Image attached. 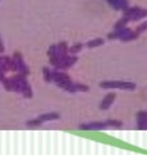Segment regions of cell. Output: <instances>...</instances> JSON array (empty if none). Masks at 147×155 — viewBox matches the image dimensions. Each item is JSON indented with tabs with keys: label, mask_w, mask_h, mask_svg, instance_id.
<instances>
[{
	"label": "cell",
	"mask_w": 147,
	"mask_h": 155,
	"mask_svg": "<svg viewBox=\"0 0 147 155\" xmlns=\"http://www.w3.org/2000/svg\"><path fill=\"white\" fill-rule=\"evenodd\" d=\"M100 87L106 91H112V89L134 91L137 88L136 83H133V81H126V80H103V81H101Z\"/></svg>",
	"instance_id": "cell-1"
},
{
	"label": "cell",
	"mask_w": 147,
	"mask_h": 155,
	"mask_svg": "<svg viewBox=\"0 0 147 155\" xmlns=\"http://www.w3.org/2000/svg\"><path fill=\"white\" fill-rule=\"evenodd\" d=\"M52 81L56 83L61 89L66 91V92L68 91V88H70L72 84L71 78L68 76L66 72H63L62 70H57V69L54 71H52Z\"/></svg>",
	"instance_id": "cell-2"
},
{
	"label": "cell",
	"mask_w": 147,
	"mask_h": 155,
	"mask_svg": "<svg viewBox=\"0 0 147 155\" xmlns=\"http://www.w3.org/2000/svg\"><path fill=\"white\" fill-rule=\"evenodd\" d=\"M106 128L107 125L105 122H89L79 125L80 130H105Z\"/></svg>",
	"instance_id": "cell-3"
},
{
	"label": "cell",
	"mask_w": 147,
	"mask_h": 155,
	"mask_svg": "<svg viewBox=\"0 0 147 155\" xmlns=\"http://www.w3.org/2000/svg\"><path fill=\"white\" fill-rule=\"evenodd\" d=\"M115 98H116V93H115V92H109V93L103 97V100L101 101L100 109L101 110H109L111 107V105L114 104Z\"/></svg>",
	"instance_id": "cell-4"
},
{
	"label": "cell",
	"mask_w": 147,
	"mask_h": 155,
	"mask_svg": "<svg viewBox=\"0 0 147 155\" xmlns=\"http://www.w3.org/2000/svg\"><path fill=\"white\" fill-rule=\"evenodd\" d=\"M109 5L115 9V11H122L124 12L129 7V0H106Z\"/></svg>",
	"instance_id": "cell-5"
},
{
	"label": "cell",
	"mask_w": 147,
	"mask_h": 155,
	"mask_svg": "<svg viewBox=\"0 0 147 155\" xmlns=\"http://www.w3.org/2000/svg\"><path fill=\"white\" fill-rule=\"evenodd\" d=\"M137 118V128L138 129H147V111H138L136 114Z\"/></svg>",
	"instance_id": "cell-6"
},
{
	"label": "cell",
	"mask_w": 147,
	"mask_h": 155,
	"mask_svg": "<svg viewBox=\"0 0 147 155\" xmlns=\"http://www.w3.org/2000/svg\"><path fill=\"white\" fill-rule=\"evenodd\" d=\"M76 62H77V56L76 54H68V57L63 61V64L60 66L58 70H68V69H71Z\"/></svg>",
	"instance_id": "cell-7"
},
{
	"label": "cell",
	"mask_w": 147,
	"mask_h": 155,
	"mask_svg": "<svg viewBox=\"0 0 147 155\" xmlns=\"http://www.w3.org/2000/svg\"><path fill=\"white\" fill-rule=\"evenodd\" d=\"M39 118H40V120L43 123H45V122H54V120H60L61 119V114L56 113V111H51V113L41 114Z\"/></svg>",
	"instance_id": "cell-8"
},
{
	"label": "cell",
	"mask_w": 147,
	"mask_h": 155,
	"mask_svg": "<svg viewBox=\"0 0 147 155\" xmlns=\"http://www.w3.org/2000/svg\"><path fill=\"white\" fill-rule=\"evenodd\" d=\"M105 44V39L103 38H94L92 39V40L87 41L85 47L89 48V49H93V48H98V47H102Z\"/></svg>",
	"instance_id": "cell-9"
},
{
	"label": "cell",
	"mask_w": 147,
	"mask_h": 155,
	"mask_svg": "<svg viewBox=\"0 0 147 155\" xmlns=\"http://www.w3.org/2000/svg\"><path fill=\"white\" fill-rule=\"evenodd\" d=\"M138 36H139V34H138V32L129 30L128 32H125L124 35H122V36L119 39V40L122 41V43H128V41H133V40H136V39L138 38Z\"/></svg>",
	"instance_id": "cell-10"
},
{
	"label": "cell",
	"mask_w": 147,
	"mask_h": 155,
	"mask_svg": "<svg viewBox=\"0 0 147 155\" xmlns=\"http://www.w3.org/2000/svg\"><path fill=\"white\" fill-rule=\"evenodd\" d=\"M147 17V9H145V8H139L138 11H137L133 16H132V18H130V21H133V22H138L139 19H143V18H146Z\"/></svg>",
	"instance_id": "cell-11"
},
{
	"label": "cell",
	"mask_w": 147,
	"mask_h": 155,
	"mask_svg": "<svg viewBox=\"0 0 147 155\" xmlns=\"http://www.w3.org/2000/svg\"><path fill=\"white\" fill-rule=\"evenodd\" d=\"M21 94L24 97V98H32L34 92H32V88H31V85H30L28 81H27L26 84H23L22 89H21Z\"/></svg>",
	"instance_id": "cell-12"
},
{
	"label": "cell",
	"mask_w": 147,
	"mask_h": 155,
	"mask_svg": "<svg viewBox=\"0 0 147 155\" xmlns=\"http://www.w3.org/2000/svg\"><path fill=\"white\" fill-rule=\"evenodd\" d=\"M105 123L107 127H111V128H121L122 127V122L119 119H107Z\"/></svg>",
	"instance_id": "cell-13"
},
{
	"label": "cell",
	"mask_w": 147,
	"mask_h": 155,
	"mask_svg": "<svg viewBox=\"0 0 147 155\" xmlns=\"http://www.w3.org/2000/svg\"><path fill=\"white\" fill-rule=\"evenodd\" d=\"M129 23V18H126L125 16H122L119 21H117L116 23H115V26H114V30H120V28H122V27H125L126 25Z\"/></svg>",
	"instance_id": "cell-14"
},
{
	"label": "cell",
	"mask_w": 147,
	"mask_h": 155,
	"mask_svg": "<svg viewBox=\"0 0 147 155\" xmlns=\"http://www.w3.org/2000/svg\"><path fill=\"white\" fill-rule=\"evenodd\" d=\"M17 72L18 74H22L24 76H27L28 74H30V67H28L26 64H24V61L22 62V64H19L17 66Z\"/></svg>",
	"instance_id": "cell-15"
},
{
	"label": "cell",
	"mask_w": 147,
	"mask_h": 155,
	"mask_svg": "<svg viewBox=\"0 0 147 155\" xmlns=\"http://www.w3.org/2000/svg\"><path fill=\"white\" fill-rule=\"evenodd\" d=\"M57 52L58 54H67L68 53V44L66 41H61L57 44Z\"/></svg>",
	"instance_id": "cell-16"
},
{
	"label": "cell",
	"mask_w": 147,
	"mask_h": 155,
	"mask_svg": "<svg viewBox=\"0 0 147 155\" xmlns=\"http://www.w3.org/2000/svg\"><path fill=\"white\" fill-rule=\"evenodd\" d=\"M141 7H138V5H134V7H128L124 11V14H122V16H125L126 18H129V21H130V18H132V16H133V14L138 11Z\"/></svg>",
	"instance_id": "cell-17"
},
{
	"label": "cell",
	"mask_w": 147,
	"mask_h": 155,
	"mask_svg": "<svg viewBox=\"0 0 147 155\" xmlns=\"http://www.w3.org/2000/svg\"><path fill=\"white\" fill-rule=\"evenodd\" d=\"M83 47H84V44H81V43H75L74 45L68 47V53H71V54H77L81 49Z\"/></svg>",
	"instance_id": "cell-18"
},
{
	"label": "cell",
	"mask_w": 147,
	"mask_h": 155,
	"mask_svg": "<svg viewBox=\"0 0 147 155\" xmlns=\"http://www.w3.org/2000/svg\"><path fill=\"white\" fill-rule=\"evenodd\" d=\"M43 78H44V81H47V83L52 81V70L47 66L43 67Z\"/></svg>",
	"instance_id": "cell-19"
},
{
	"label": "cell",
	"mask_w": 147,
	"mask_h": 155,
	"mask_svg": "<svg viewBox=\"0 0 147 155\" xmlns=\"http://www.w3.org/2000/svg\"><path fill=\"white\" fill-rule=\"evenodd\" d=\"M41 124H43V122L40 120V118H34V119H30L26 122L27 127H40Z\"/></svg>",
	"instance_id": "cell-20"
},
{
	"label": "cell",
	"mask_w": 147,
	"mask_h": 155,
	"mask_svg": "<svg viewBox=\"0 0 147 155\" xmlns=\"http://www.w3.org/2000/svg\"><path fill=\"white\" fill-rule=\"evenodd\" d=\"M74 87H75V91L76 92H89V87L87 84H83V83H74Z\"/></svg>",
	"instance_id": "cell-21"
},
{
	"label": "cell",
	"mask_w": 147,
	"mask_h": 155,
	"mask_svg": "<svg viewBox=\"0 0 147 155\" xmlns=\"http://www.w3.org/2000/svg\"><path fill=\"white\" fill-rule=\"evenodd\" d=\"M0 83L3 84L4 89L8 92H12V84H11V78H4L3 80H0Z\"/></svg>",
	"instance_id": "cell-22"
},
{
	"label": "cell",
	"mask_w": 147,
	"mask_h": 155,
	"mask_svg": "<svg viewBox=\"0 0 147 155\" xmlns=\"http://www.w3.org/2000/svg\"><path fill=\"white\" fill-rule=\"evenodd\" d=\"M12 58L14 60V62L17 64V66L23 62V56H22V53H21V52H14V53H13V56H12Z\"/></svg>",
	"instance_id": "cell-23"
},
{
	"label": "cell",
	"mask_w": 147,
	"mask_h": 155,
	"mask_svg": "<svg viewBox=\"0 0 147 155\" xmlns=\"http://www.w3.org/2000/svg\"><path fill=\"white\" fill-rule=\"evenodd\" d=\"M57 44H52L51 47H49V49H48V56L49 57H53V56H56L57 54Z\"/></svg>",
	"instance_id": "cell-24"
},
{
	"label": "cell",
	"mask_w": 147,
	"mask_h": 155,
	"mask_svg": "<svg viewBox=\"0 0 147 155\" xmlns=\"http://www.w3.org/2000/svg\"><path fill=\"white\" fill-rule=\"evenodd\" d=\"M145 31H147V21L143 22V23H141V25L136 28V32H138V34H142Z\"/></svg>",
	"instance_id": "cell-25"
},
{
	"label": "cell",
	"mask_w": 147,
	"mask_h": 155,
	"mask_svg": "<svg viewBox=\"0 0 147 155\" xmlns=\"http://www.w3.org/2000/svg\"><path fill=\"white\" fill-rule=\"evenodd\" d=\"M4 78H5V72H4V70L2 69V66H0V80H3Z\"/></svg>",
	"instance_id": "cell-26"
},
{
	"label": "cell",
	"mask_w": 147,
	"mask_h": 155,
	"mask_svg": "<svg viewBox=\"0 0 147 155\" xmlns=\"http://www.w3.org/2000/svg\"><path fill=\"white\" fill-rule=\"evenodd\" d=\"M0 53H4V44H3L2 36H0Z\"/></svg>",
	"instance_id": "cell-27"
}]
</instances>
